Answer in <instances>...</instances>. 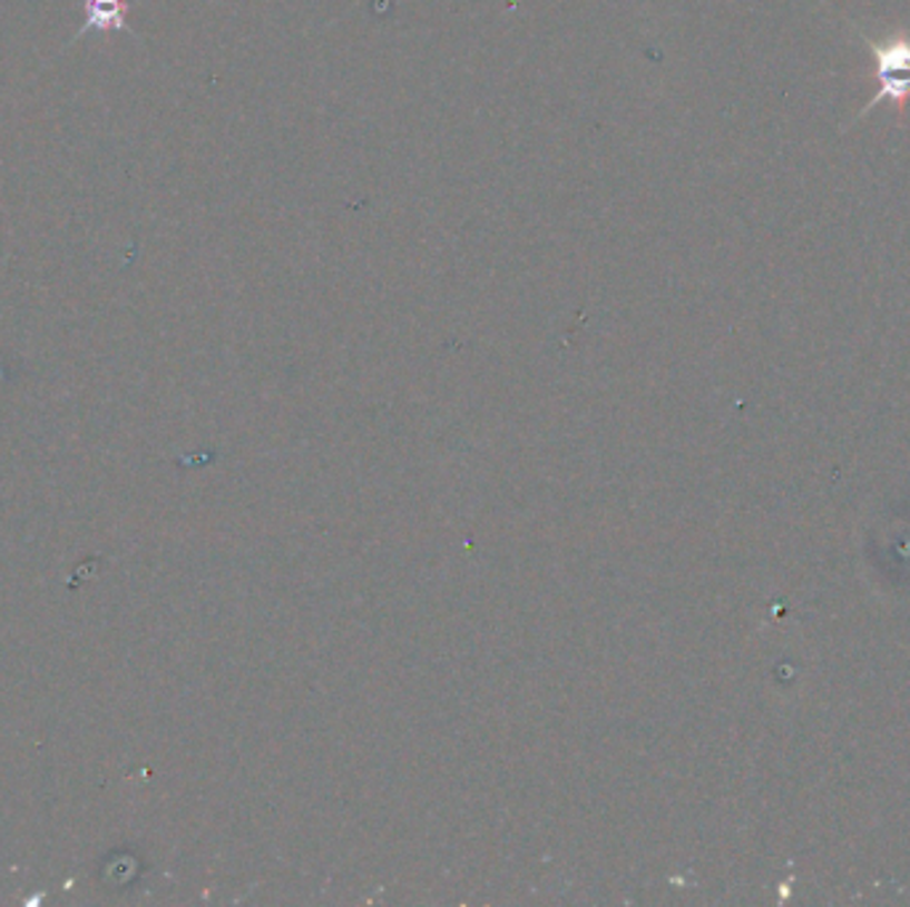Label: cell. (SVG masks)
I'll return each instance as SVG.
<instances>
[{
	"label": "cell",
	"mask_w": 910,
	"mask_h": 907,
	"mask_svg": "<svg viewBox=\"0 0 910 907\" xmlns=\"http://www.w3.org/2000/svg\"><path fill=\"white\" fill-rule=\"evenodd\" d=\"M862 43L868 46V51H871L875 61L879 91L873 93V99L862 109L860 118L879 107L881 101H892L902 112V107L910 99V36H889L884 40H871L862 36Z\"/></svg>",
	"instance_id": "1"
},
{
	"label": "cell",
	"mask_w": 910,
	"mask_h": 907,
	"mask_svg": "<svg viewBox=\"0 0 910 907\" xmlns=\"http://www.w3.org/2000/svg\"><path fill=\"white\" fill-rule=\"evenodd\" d=\"M88 24L80 32L88 30H123L126 27L128 6L126 0H88Z\"/></svg>",
	"instance_id": "2"
}]
</instances>
